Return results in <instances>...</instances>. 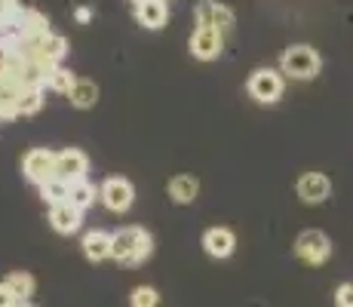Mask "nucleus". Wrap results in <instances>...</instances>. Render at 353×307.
<instances>
[{"mask_svg":"<svg viewBox=\"0 0 353 307\" xmlns=\"http://www.w3.org/2000/svg\"><path fill=\"white\" fill-rule=\"evenodd\" d=\"M151 252H154V240L145 228H135L132 224V228H120L117 234H114L111 258H117L120 264H129V268L145 264L148 258H151Z\"/></svg>","mask_w":353,"mask_h":307,"instance_id":"nucleus-1","label":"nucleus"},{"mask_svg":"<svg viewBox=\"0 0 353 307\" xmlns=\"http://www.w3.org/2000/svg\"><path fill=\"white\" fill-rule=\"evenodd\" d=\"M323 68V59L314 46L307 43H298V46H289L280 59V71L286 77H295V80H314Z\"/></svg>","mask_w":353,"mask_h":307,"instance_id":"nucleus-2","label":"nucleus"},{"mask_svg":"<svg viewBox=\"0 0 353 307\" xmlns=\"http://www.w3.org/2000/svg\"><path fill=\"white\" fill-rule=\"evenodd\" d=\"M295 255L301 258L304 264H310V268H320V264L329 261L332 255V240L323 234V230H301L295 240Z\"/></svg>","mask_w":353,"mask_h":307,"instance_id":"nucleus-3","label":"nucleus"},{"mask_svg":"<svg viewBox=\"0 0 353 307\" xmlns=\"http://www.w3.org/2000/svg\"><path fill=\"white\" fill-rule=\"evenodd\" d=\"M56 157L59 154H52L50 148H34V151L25 154V160H22V172H25V179H28L31 184H46V181H52L56 179Z\"/></svg>","mask_w":353,"mask_h":307,"instance_id":"nucleus-4","label":"nucleus"},{"mask_svg":"<svg viewBox=\"0 0 353 307\" xmlns=\"http://www.w3.org/2000/svg\"><path fill=\"white\" fill-rule=\"evenodd\" d=\"M283 71H274V68H258L249 77V95L255 101H264V105H274L283 95Z\"/></svg>","mask_w":353,"mask_h":307,"instance_id":"nucleus-5","label":"nucleus"},{"mask_svg":"<svg viewBox=\"0 0 353 307\" xmlns=\"http://www.w3.org/2000/svg\"><path fill=\"white\" fill-rule=\"evenodd\" d=\"M132 197H135V188L129 179H120V175H111V179L101 181L99 188V200L105 203L111 212H126L132 206Z\"/></svg>","mask_w":353,"mask_h":307,"instance_id":"nucleus-6","label":"nucleus"},{"mask_svg":"<svg viewBox=\"0 0 353 307\" xmlns=\"http://www.w3.org/2000/svg\"><path fill=\"white\" fill-rule=\"evenodd\" d=\"M188 46H191V56L194 59L212 61V59L221 56V50H225V34L215 31V28H194Z\"/></svg>","mask_w":353,"mask_h":307,"instance_id":"nucleus-7","label":"nucleus"},{"mask_svg":"<svg viewBox=\"0 0 353 307\" xmlns=\"http://www.w3.org/2000/svg\"><path fill=\"white\" fill-rule=\"evenodd\" d=\"M86 169H90V160H86V154L77 151V148H68V151L56 157V179L65 184L86 181Z\"/></svg>","mask_w":353,"mask_h":307,"instance_id":"nucleus-8","label":"nucleus"},{"mask_svg":"<svg viewBox=\"0 0 353 307\" xmlns=\"http://www.w3.org/2000/svg\"><path fill=\"white\" fill-rule=\"evenodd\" d=\"M298 197H301L304 203H310V206H316V203H325L332 194V181L325 179L323 172H304L301 179H298Z\"/></svg>","mask_w":353,"mask_h":307,"instance_id":"nucleus-9","label":"nucleus"},{"mask_svg":"<svg viewBox=\"0 0 353 307\" xmlns=\"http://www.w3.org/2000/svg\"><path fill=\"white\" fill-rule=\"evenodd\" d=\"M25 86L16 77L0 71V120H16L19 117V95Z\"/></svg>","mask_w":353,"mask_h":307,"instance_id":"nucleus-10","label":"nucleus"},{"mask_svg":"<svg viewBox=\"0 0 353 307\" xmlns=\"http://www.w3.org/2000/svg\"><path fill=\"white\" fill-rule=\"evenodd\" d=\"M203 249H206L212 258L234 255V249H236L234 230H230V228H209L206 234H203Z\"/></svg>","mask_w":353,"mask_h":307,"instance_id":"nucleus-11","label":"nucleus"},{"mask_svg":"<svg viewBox=\"0 0 353 307\" xmlns=\"http://www.w3.org/2000/svg\"><path fill=\"white\" fill-rule=\"evenodd\" d=\"M169 19V6L166 0H148V3L135 6V22L148 31H160Z\"/></svg>","mask_w":353,"mask_h":307,"instance_id":"nucleus-12","label":"nucleus"},{"mask_svg":"<svg viewBox=\"0 0 353 307\" xmlns=\"http://www.w3.org/2000/svg\"><path fill=\"white\" fill-rule=\"evenodd\" d=\"M52 34L50 28V19L43 16L40 10H25V19H22V40H28V43H40V40H46Z\"/></svg>","mask_w":353,"mask_h":307,"instance_id":"nucleus-13","label":"nucleus"},{"mask_svg":"<svg viewBox=\"0 0 353 307\" xmlns=\"http://www.w3.org/2000/svg\"><path fill=\"white\" fill-rule=\"evenodd\" d=\"M111 246H114V234H108V230H90L83 237V255L90 261H105V258H111Z\"/></svg>","mask_w":353,"mask_h":307,"instance_id":"nucleus-14","label":"nucleus"},{"mask_svg":"<svg viewBox=\"0 0 353 307\" xmlns=\"http://www.w3.org/2000/svg\"><path fill=\"white\" fill-rule=\"evenodd\" d=\"M50 224L56 234H74L80 228V209H74L71 203H59L50 209Z\"/></svg>","mask_w":353,"mask_h":307,"instance_id":"nucleus-15","label":"nucleus"},{"mask_svg":"<svg viewBox=\"0 0 353 307\" xmlns=\"http://www.w3.org/2000/svg\"><path fill=\"white\" fill-rule=\"evenodd\" d=\"M196 194H200V181L194 179V175H175L172 181H169V197H172L175 203H194Z\"/></svg>","mask_w":353,"mask_h":307,"instance_id":"nucleus-16","label":"nucleus"},{"mask_svg":"<svg viewBox=\"0 0 353 307\" xmlns=\"http://www.w3.org/2000/svg\"><path fill=\"white\" fill-rule=\"evenodd\" d=\"M68 99L74 108H92L99 101V86L92 80H77V86L68 92Z\"/></svg>","mask_w":353,"mask_h":307,"instance_id":"nucleus-17","label":"nucleus"},{"mask_svg":"<svg viewBox=\"0 0 353 307\" xmlns=\"http://www.w3.org/2000/svg\"><path fill=\"white\" fill-rule=\"evenodd\" d=\"M3 283L10 286L12 295H16L19 301H28V298L34 295V277L28 274V270H12V274L6 277Z\"/></svg>","mask_w":353,"mask_h":307,"instance_id":"nucleus-18","label":"nucleus"},{"mask_svg":"<svg viewBox=\"0 0 353 307\" xmlns=\"http://www.w3.org/2000/svg\"><path fill=\"white\" fill-rule=\"evenodd\" d=\"M68 203H71L74 209H90L92 203H96V188H92L90 181H77V184H71V190H68Z\"/></svg>","mask_w":353,"mask_h":307,"instance_id":"nucleus-19","label":"nucleus"},{"mask_svg":"<svg viewBox=\"0 0 353 307\" xmlns=\"http://www.w3.org/2000/svg\"><path fill=\"white\" fill-rule=\"evenodd\" d=\"M74 86H77V77H74L71 71H68V68H52V74L50 77H46V90H52V92H62V95H68L74 90Z\"/></svg>","mask_w":353,"mask_h":307,"instance_id":"nucleus-20","label":"nucleus"},{"mask_svg":"<svg viewBox=\"0 0 353 307\" xmlns=\"http://www.w3.org/2000/svg\"><path fill=\"white\" fill-rule=\"evenodd\" d=\"M40 52H43V56L50 59L52 65H59V61H62V59L68 56V40L62 37V34H56V31H52L50 37H46L43 43H40Z\"/></svg>","mask_w":353,"mask_h":307,"instance_id":"nucleus-21","label":"nucleus"},{"mask_svg":"<svg viewBox=\"0 0 353 307\" xmlns=\"http://www.w3.org/2000/svg\"><path fill=\"white\" fill-rule=\"evenodd\" d=\"M68 190H71V184H65L59 179L40 184V197H43V203H50V209L59 206V203H68Z\"/></svg>","mask_w":353,"mask_h":307,"instance_id":"nucleus-22","label":"nucleus"},{"mask_svg":"<svg viewBox=\"0 0 353 307\" xmlns=\"http://www.w3.org/2000/svg\"><path fill=\"white\" fill-rule=\"evenodd\" d=\"M40 108H43V90H22V95H19V117L37 114Z\"/></svg>","mask_w":353,"mask_h":307,"instance_id":"nucleus-23","label":"nucleus"},{"mask_svg":"<svg viewBox=\"0 0 353 307\" xmlns=\"http://www.w3.org/2000/svg\"><path fill=\"white\" fill-rule=\"evenodd\" d=\"M129 304L132 307H157L160 304V292L154 286H135L132 295H129Z\"/></svg>","mask_w":353,"mask_h":307,"instance_id":"nucleus-24","label":"nucleus"},{"mask_svg":"<svg viewBox=\"0 0 353 307\" xmlns=\"http://www.w3.org/2000/svg\"><path fill=\"white\" fill-rule=\"evenodd\" d=\"M234 22H236V19H234V10H230V6H225V3H215V12H212V28L225 34V31L234 28Z\"/></svg>","mask_w":353,"mask_h":307,"instance_id":"nucleus-25","label":"nucleus"},{"mask_svg":"<svg viewBox=\"0 0 353 307\" xmlns=\"http://www.w3.org/2000/svg\"><path fill=\"white\" fill-rule=\"evenodd\" d=\"M212 12H215V0H196L194 6L196 28H212Z\"/></svg>","mask_w":353,"mask_h":307,"instance_id":"nucleus-26","label":"nucleus"},{"mask_svg":"<svg viewBox=\"0 0 353 307\" xmlns=\"http://www.w3.org/2000/svg\"><path fill=\"white\" fill-rule=\"evenodd\" d=\"M335 304H338V307H353V286H350V283L338 286V292H335Z\"/></svg>","mask_w":353,"mask_h":307,"instance_id":"nucleus-27","label":"nucleus"},{"mask_svg":"<svg viewBox=\"0 0 353 307\" xmlns=\"http://www.w3.org/2000/svg\"><path fill=\"white\" fill-rule=\"evenodd\" d=\"M16 304H22L16 295H12V289L6 283H0V307H16Z\"/></svg>","mask_w":353,"mask_h":307,"instance_id":"nucleus-28","label":"nucleus"},{"mask_svg":"<svg viewBox=\"0 0 353 307\" xmlns=\"http://www.w3.org/2000/svg\"><path fill=\"white\" fill-rule=\"evenodd\" d=\"M74 19H77L80 25H86L92 19V10H90V6H77V10H74Z\"/></svg>","mask_w":353,"mask_h":307,"instance_id":"nucleus-29","label":"nucleus"},{"mask_svg":"<svg viewBox=\"0 0 353 307\" xmlns=\"http://www.w3.org/2000/svg\"><path fill=\"white\" fill-rule=\"evenodd\" d=\"M132 3H135V6H141V3H148V0H132Z\"/></svg>","mask_w":353,"mask_h":307,"instance_id":"nucleus-30","label":"nucleus"}]
</instances>
